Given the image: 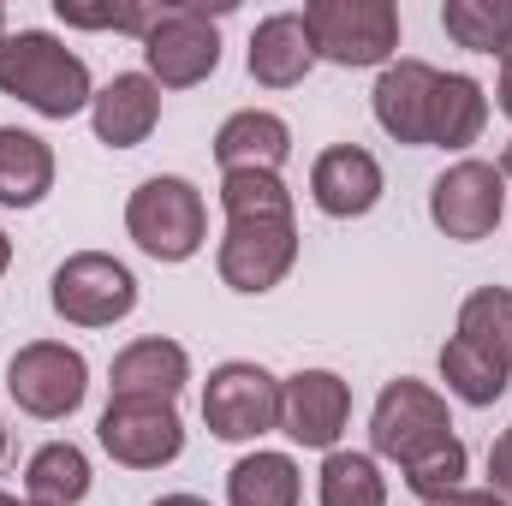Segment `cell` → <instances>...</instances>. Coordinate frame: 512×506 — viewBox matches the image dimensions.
I'll return each mask as SVG.
<instances>
[{"label":"cell","mask_w":512,"mask_h":506,"mask_svg":"<svg viewBox=\"0 0 512 506\" xmlns=\"http://www.w3.org/2000/svg\"><path fill=\"white\" fill-rule=\"evenodd\" d=\"M0 36H6V12H0Z\"/></svg>","instance_id":"35"},{"label":"cell","mask_w":512,"mask_h":506,"mask_svg":"<svg viewBox=\"0 0 512 506\" xmlns=\"http://www.w3.org/2000/svg\"><path fill=\"white\" fill-rule=\"evenodd\" d=\"M54 191V149L36 131L0 126V209H36Z\"/></svg>","instance_id":"20"},{"label":"cell","mask_w":512,"mask_h":506,"mask_svg":"<svg viewBox=\"0 0 512 506\" xmlns=\"http://www.w3.org/2000/svg\"><path fill=\"white\" fill-rule=\"evenodd\" d=\"M489 489L512 506V429H501V441L489 447Z\"/></svg>","instance_id":"27"},{"label":"cell","mask_w":512,"mask_h":506,"mask_svg":"<svg viewBox=\"0 0 512 506\" xmlns=\"http://www.w3.org/2000/svg\"><path fill=\"white\" fill-rule=\"evenodd\" d=\"M316 495H322V506H387V477L376 471L370 453H340L334 447L322 459Z\"/></svg>","instance_id":"24"},{"label":"cell","mask_w":512,"mask_h":506,"mask_svg":"<svg viewBox=\"0 0 512 506\" xmlns=\"http://www.w3.org/2000/svg\"><path fill=\"white\" fill-rule=\"evenodd\" d=\"M0 506H42V501H12V495H0Z\"/></svg>","instance_id":"33"},{"label":"cell","mask_w":512,"mask_h":506,"mask_svg":"<svg viewBox=\"0 0 512 506\" xmlns=\"http://www.w3.org/2000/svg\"><path fill=\"white\" fill-rule=\"evenodd\" d=\"M6 393L18 399V411L42 417V423H60L84 405L90 393V364L84 352L60 346V340H36V346H18V358L6 364Z\"/></svg>","instance_id":"9"},{"label":"cell","mask_w":512,"mask_h":506,"mask_svg":"<svg viewBox=\"0 0 512 506\" xmlns=\"http://www.w3.org/2000/svg\"><path fill=\"white\" fill-rule=\"evenodd\" d=\"M203 423L221 441H256L280 429V381L262 364H221L203 387Z\"/></svg>","instance_id":"12"},{"label":"cell","mask_w":512,"mask_h":506,"mask_svg":"<svg viewBox=\"0 0 512 506\" xmlns=\"http://www.w3.org/2000/svg\"><path fill=\"white\" fill-rule=\"evenodd\" d=\"M304 30H310L316 60L387 66L399 48V6L393 0H316L304 6Z\"/></svg>","instance_id":"6"},{"label":"cell","mask_w":512,"mask_h":506,"mask_svg":"<svg viewBox=\"0 0 512 506\" xmlns=\"http://www.w3.org/2000/svg\"><path fill=\"white\" fill-rule=\"evenodd\" d=\"M501 209H507V173L495 161H459L429 185V221L459 245L489 239L501 227Z\"/></svg>","instance_id":"10"},{"label":"cell","mask_w":512,"mask_h":506,"mask_svg":"<svg viewBox=\"0 0 512 506\" xmlns=\"http://www.w3.org/2000/svg\"><path fill=\"white\" fill-rule=\"evenodd\" d=\"M96 435L131 471H161L185 453V423H179L173 399H108Z\"/></svg>","instance_id":"11"},{"label":"cell","mask_w":512,"mask_h":506,"mask_svg":"<svg viewBox=\"0 0 512 506\" xmlns=\"http://www.w3.org/2000/svg\"><path fill=\"white\" fill-rule=\"evenodd\" d=\"M495 102H501V114L512 120V36H507V48H501V90H495Z\"/></svg>","instance_id":"29"},{"label":"cell","mask_w":512,"mask_h":506,"mask_svg":"<svg viewBox=\"0 0 512 506\" xmlns=\"http://www.w3.org/2000/svg\"><path fill=\"white\" fill-rule=\"evenodd\" d=\"M310 66H316V48H310V30H304V12H274V18L256 24L251 78L262 90H292V84H304Z\"/></svg>","instance_id":"17"},{"label":"cell","mask_w":512,"mask_h":506,"mask_svg":"<svg viewBox=\"0 0 512 506\" xmlns=\"http://www.w3.org/2000/svg\"><path fill=\"white\" fill-rule=\"evenodd\" d=\"M0 459H6V423H0Z\"/></svg>","instance_id":"34"},{"label":"cell","mask_w":512,"mask_h":506,"mask_svg":"<svg viewBox=\"0 0 512 506\" xmlns=\"http://www.w3.org/2000/svg\"><path fill=\"white\" fill-rule=\"evenodd\" d=\"M6 262H12V239L0 233V274H6Z\"/></svg>","instance_id":"31"},{"label":"cell","mask_w":512,"mask_h":506,"mask_svg":"<svg viewBox=\"0 0 512 506\" xmlns=\"http://www.w3.org/2000/svg\"><path fill=\"white\" fill-rule=\"evenodd\" d=\"M54 310L72 328H114L137 310V280L120 256L78 251L54 268Z\"/></svg>","instance_id":"8"},{"label":"cell","mask_w":512,"mask_h":506,"mask_svg":"<svg viewBox=\"0 0 512 506\" xmlns=\"http://www.w3.org/2000/svg\"><path fill=\"white\" fill-rule=\"evenodd\" d=\"M143 66L155 90H191L221 66V30L209 6H161L143 36Z\"/></svg>","instance_id":"7"},{"label":"cell","mask_w":512,"mask_h":506,"mask_svg":"<svg viewBox=\"0 0 512 506\" xmlns=\"http://www.w3.org/2000/svg\"><path fill=\"white\" fill-rule=\"evenodd\" d=\"M310 197L322 215L334 221H358L382 203V161L358 143H340V149H322L316 167H310Z\"/></svg>","instance_id":"14"},{"label":"cell","mask_w":512,"mask_h":506,"mask_svg":"<svg viewBox=\"0 0 512 506\" xmlns=\"http://www.w3.org/2000/svg\"><path fill=\"white\" fill-rule=\"evenodd\" d=\"M24 489H30V501H42V506H78L90 495V459L72 441H48V447L30 453Z\"/></svg>","instance_id":"22"},{"label":"cell","mask_w":512,"mask_h":506,"mask_svg":"<svg viewBox=\"0 0 512 506\" xmlns=\"http://www.w3.org/2000/svg\"><path fill=\"white\" fill-rule=\"evenodd\" d=\"M191 381V358L173 340H137L114 358V399H179V387Z\"/></svg>","instance_id":"19"},{"label":"cell","mask_w":512,"mask_h":506,"mask_svg":"<svg viewBox=\"0 0 512 506\" xmlns=\"http://www.w3.org/2000/svg\"><path fill=\"white\" fill-rule=\"evenodd\" d=\"M501 173H507V179H512V143H507V155H501Z\"/></svg>","instance_id":"32"},{"label":"cell","mask_w":512,"mask_h":506,"mask_svg":"<svg viewBox=\"0 0 512 506\" xmlns=\"http://www.w3.org/2000/svg\"><path fill=\"white\" fill-rule=\"evenodd\" d=\"M0 96H18L42 120H72L96 102L90 66L48 30L0 36Z\"/></svg>","instance_id":"4"},{"label":"cell","mask_w":512,"mask_h":506,"mask_svg":"<svg viewBox=\"0 0 512 506\" xmlns=\"http://www.w3.org/2000/svg\"><path fill=\"white\" fill-rule=\"evenodd\" d=\"M429 506H507L495 489H453V495H441V501H429Z\"/></svg>","instance_id":"28"},{"label":"cell","mask_w":512,"mask_h":506,"mask_svg":"<svg viewBox=\"0 0 512 506\" xmlns=\"http://www.w3.org/2000/svg\"><path fill=\"white\" fill-rule=\"evenodd\" d=\"M370 441H376L382 459H393L405 471V489L423 506L453 495L459 477H465V441L453 435L447 399L411 376H399L382 387L376 417H370Z\"/></svg>","instance_id":"1"},{"label":"cell","mask_w":512,"mask_h":506,"mask_svg":"<svg viewBox=\"0 0 512 506\" xmlns=\"http://www.w3.org/2000/svg\"><path fill=\"white\" fill-rule=\"evenodd\" d=\"M286 155H292V131H286L280 114L245 108V114H233L227 126L215 131V161H221V173H280Z\"/></svg>","instance_id":"18"},{"label":"cell","mask_w":512,"mask_h":506,"mask_svg":"<svg viewBox=\"0 0 512 506\" xmlns=\"http://www.w3.org/2000/svg\"><path fill=\"white\" fill-rule=\"evenodd\" d=\"M298 465L286 453H251L227 471V506H298Z\"/></svg>","instance_id":"23"},{"label":"cell","mask_w":512,"mask_h":506,"mask_svg":"<svg viewBox=\"0 0 512 506\" xmlns=\"http://www.w3.org/2000/svg\"><path fill=\"white\" fill-rule=\"evenodd\" d=\"M441 24L459 48L471 54H501L512 36V0H447Z\"/></svg>","instance_id":"25"},{"label":"cell","mask_w":512,"mask_h":506,"mask_svg":"<svg viewBox=\"0 0 512 506\" xmlns=\"http://www.w3.org/2000/svg\"><path fill=\"white\" fill-rule=\"evenodd\" d=\"M149 506H209V501H197V495H161V501H149Z\"/></svg>","instance_id":"30"},{"label":"cell","mask_w":512,"mask_h":506,"mask_svg":"<svg viewBox=\"0 0 512 506\" xmlns=\"http://www.w3.org/2000/svg\"><path fill=\"white\" fill-rule=\"evenodd\" d=\"M227 239H221V280L233 292H274L298 262V221L292 191L280 173H227L221 179Z\"/></svg>","instance_id":"2"},{"label":"cell","mask_w":512,"mask_h":506,"mask_svg":"<svg viewBox=\"0 0 512 506\" xmlns=\"http://www.w3.org/2000/svg\"><path fill=\"white\" fill-rule=\"evenodd\" d=\"M161 120V90L149 72H120L108 90H96L90 102V126L108 149H137L149 131Z\"/></svg>","instance_id":"16"},{"label":"cell","mask_w":512,"mask_h":506,"mask_svg":"<svg viewBox=\"0 0 512 506\" xmlns=\"http://www.w3.org/2000/svg\"><path fill=\"white\" fill-rule=\"evenodd\" d=\"M435 84L441 72L423 66V60H393L376 78V126L393 143H411V149H429V108H435Z\"/></svg>","instance_id":"15"},{"label":"cell","mask_w":512,"mask_h":506,"mask_svg":"<svg viewBox=\"0 0 512 506\" xmlns=\"http://www.w3.org/2000/svg\"><path fill=\"white\" fill-rule=\"evenodd\" d=\"M441 381L465 405H495L512 381V292L483 286L459 310V334L441 346Z\"/></svg>","instance_id":"3"},{"label":"cell","mask_w":512,"mask_h":506,"mask_svg":"<svg viewBox=\"0 0 512 506\" xmlns=\"http://www.w3.org/2000/svg\"><path fill=\"white\" fill-rule=\"evenodd\" d=\"M126 233L137 239V251L155 256V262H185V256H197L203 239H209L203 191H197L191 179H173V173L143 179L126 203Z\"/></svg>","instance_id":"5"},{"label":"cell","mask_w":512,"mask_h":506,"mask_svg":"<svg viewBox=\"0 0 512 506\" xmlns=\"http://www.w3.org/2000/svg\"><path fill=\"white\" fill-rule=\"evenodd\" d=\"M54 12L78 30H137V36H149V24L161 18V6H72V0H60Z\"/></svg>","instance_id":"26"},{"label":"cell","mask_w":512,"mask_h":506,"mask_svg":"<svg viewBox=\"0 0 512 506\" xmlns=\"http://www.w3.org/2000/svg\"><path fill=\"white\" fill-rule=\"evenodd\" d=\"M346 417H352V387L334 370H298L280 381V429L298 447L334 453V441L346 435Z\"/></svg>","instance_id":"13"},{"label":"cell","mask_w":512,"mask_h":506,"mask_svg":"<svg viewBox=\"0 0 512 506\" xmlns=\"http://www.w3.org/2000/svg\"><path fill=\"white\" fill-rule=\"evenodd\" d=\"M483 126H489V96H483V84L465 78V72H441L435 108H429V143H435V149H465V143L483 137Z\"/></svg>","instance_id":"21"}]
</instances>
